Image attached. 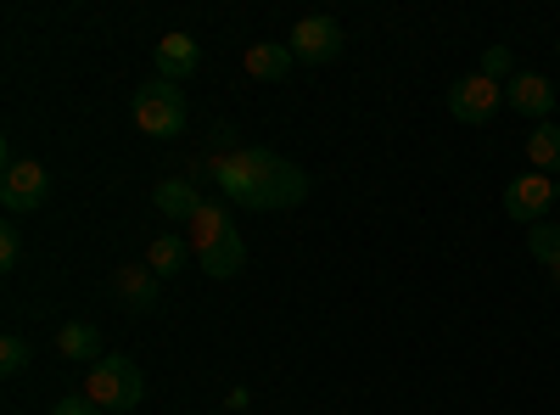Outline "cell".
Listing matches in <instances>:
<instances>
[{
  "label": "cell",
  "instance_id": "cell-16",
  "mask_svg": "<svg viewBox=\"0 0 560 415\" xmlns=\"http://www.w3.org/2000/svg\"><path fill=\"white\" fill-rule=\"evenodd\" d=\"M224 230H236V224H230V214L219 208V203H202V214L191 219V247L202 253V247H213L219 237H224Z\"/></svg>",
  "mask_w": 560,
  "mask_h": 415
},
{
  "label": "cell",
  "instance_id": "cell-2",
  "mask_svg": "<svg viewBox=\"0 0 560 415\" xmlns=\"http://www.w3.org/2000/svg\"><path fill=\"white\" fill-rule=\"evenodd\" d=\"M129 118H135L140 135H152V141H174L185 129V96L168 79H147V84H135V96H129Z\"/></svg>",
  "mask_w": 560,
  "mask_h": 415
},
{
  "label": "cell",
  "instance_id": "cell-9",
  "mask_svg": "<svg viewBox=\"0 0 560 415\" xmlns=\"http://www.w3.org/2000/svg\"><path fill=\"white\" fill-rule=\"evenodd\" d=\"M504 102L516 107L522 118H538V124H549V113H555V84L544 79V73H516L504 84Z\"/></svg>",
  "mask_w": 560,
  "mask_h": 415
},
{
  "label": "cell",
  "instance_id": "cell-8",
  "mask_svg": "<svg viewBox=\"0 0 560 415\" xmlns=\"http://www.w3.org/2000/svg\"><path fill=\"white\" fill-rule=\"evenodd\" d=\"M113 298L124 309H135V314H152L163 303V281L147 264H124V269H113Z\"/></svg>",
  "mask_w": 560,
  "mask_h": 415
},
{
  "label": "cell",
  "instance_id": "cell-17",
  "mask_svg": "<svg viewBox=\"0 0 560 415\" xmlns=\"http://www.w3.org/2000/svg\"><path fill=\"white\" fill-rule=\"evenodd\" d=\"M179 264H185V237H158L152 247H147V269L158 275H179Z\"/></svg>",
  "mask_w": 560,
  "mask_h": 415
},
{
  "label": "cell",
  "instance_id": "cell-4",
  "mask_svg": "<svg viewBox=\"0 0 560 415\" xmlns=\"http://www.w3.org/2000/svg\"><path fill=\"white\" fill-rule=\"evenodd\" d=\"M499 107H504V84H493L482 73H465V79L448 84V113L459 124H488Z\"/></svg>",
  "mask_w": 560,
  "mask_h": 415
},
{
  "label": "cell",
  "instance_id": "cell-21",
  "mask_svg": "<svg viewBox=\"0 0 560 415\" xmlns=\"http://www.w3.org/2000/svg\"><path fill=\"white\" fill-rule=\"evenodd\" d=\"M23 258V237H18V224H0V269H18Z\"/></svg>",
  "mask_w": 560,
  "mask_h": 415
},
{
  "label": "cell",
  "instance_id": "cell-7",
  "mask_svg": "<svg viewBox=\"0 0 560 415\" xmlns=\"http://www.w3.org/2000/svg\"><path fill=\"white\" fill-rule=\"evenodd\" d=\"M45 197H51L45 163H12L7 174H0V203H7V214H34Z\"/></svg>",
  "mask_w": 560,
  "mask_h": 415
},
{
  "label": "cell",
  "instance_id": "cell-24",
  "mask_svg": "<svg viewBox=\"0 0 560 415\" xmlns=\"http://www.w3.org/2000/svg\"><path fill=\"white\" fill-rule=\"evenodd\" d=\"M555 203H560V180H555Z\"/></svg>",
  "mask_w": 560,
  "mask_h": 415
},
{
  "label": "cell",
  "instance_id": "cell-6",
  "mask_svg": "<svg viewBox=\"0 0 560 415\" xmlns=\"http://www.w3.org/2000/svg\"><path fill=\"white\" fill-rule=\"evenodd\" d=\"M549 203H555V180L549 174H538V169H527V174H516L504 186V214L516 219V224H544V214H549Z\"/></svg>",
  "mask_w": 560,
  "mask_h": 415
},
{
  "label": "cell",
  "instance_id": "cell-10",
  "mask_svg": "<svg viewBox=\"0 0 560 415\" xmlns=\"http://www.w3.org/2000/svg\"><path fill=\"white\" fill-rule=\"evenodd\" d=\"M152 57H158V79L179 84V79H191V73L202 68V45H197L191 34H163Z\"/></svg>",
  "mask_w": 560,
  "mask_h": 415
},
{
  "label": "cell",
  "instance_id": "cell-18",
  "mask_svg": "<svg viewBox=\"0 0 560 415\" xmlns=\"http://www.w3.org/2000/svg\"><path fill=\"white\" fill-rule=\"evenodd\" d=\"M527 253L549 269V264L560 258V224H533V230H527Z\"/></svg>",
  "mask_w": 560,
  "mask_h": 415
},
{
  "label": "cell",
  "instance_id": "cell-5",
  "mask_svg": "<svg viewBox=\"0 0 560 415\" xmlns=\"http://www.w3.org/2000/svg\"><path fill=\"white\" fill-rule=\"evenodd\" d=\"M292 57L298 62H308V68H319V62H337L342 57V45H348V34H342V23L337 18H303L298 28H292Z\"/></svg>",
  "mask_w": 560,
  "mask_h": 415
},
{
  "label": "cell",
  "instance_id": "cell-23",
  "mask_svg": "<svg viewBox=\"0 0 560 415\" xmlns=\"http://www.w3.org/2000/svg\"><path fill=\"white\" fill-rule=\"evenodd\" d=\"M549 281H555V287H560V258H555V264H549Z\"/></svg>",
  "mask_w": 560,
  "mask_h": 415
},
{
  "label": "cell",
  "instance_id": "cell-12",
  "mask_svg": "<svg viewBox=\"0 0 560 415\" xmlns=\"http://www.w3.org/2000/svg\"><path fill=\"white\" fill-rule=\"evenodd\" d=\"M292 45H275V39H258V45H247V73L253 79H269V84H280V79H292Z\"/></svg>",
  "mask_w": 560,
  "mask_h": 415
},
{
  "label": "cell",
  "instance_id": "cell-1",
  "mask_svg": "<svg viewBox=\"0 0 560 415\" xmlns=\"http://www.w3.org/2000/svg\"><path fill=\"white\" fill-rule=\"evenodd\" d=\"M213 180H219L224 203L258 208V214H287L308 197V174L269 147H236V152L213 158Z\"/></svg>",
  "mask_w": 560,
  "mask_h": 415
},
{
  "label": "cell",
  "instance_id": "cell-14",
  "mask_svg": "<svg viewBox=\"0 0 560 415\" xmlns=\"http://www.w3.org/2000/svg\"><path fill=\"white\" fill-rule=\"evenodd\" d=\"M57 348H62V359H84V365L107 359V354H102V332H96V326H79V320L57 332Z\"/></svg>",
  "mask_w": 560,
  "mask_h": 415
},
{
  "label": "cell",
  "instance_id": "cell-15",
  "mask_svg": "<svg viewBox=\"0 0 560 415\" xmlns=\"http://www.w3.org/2000/svg\"><path fill=\"white\" fill-rule=\"evenodd\" d=\"M527 163L538 174H560V124H538L527 135Z\"/></svg>",
  "mask_w": 560,
  "mask_h": 415
},
{
  "label": "cell",
  "instance_id": "cell-19",
  "mask_svg": "<svg viewBox=\"0 0 560 415\" xmlns=\"http://www.w3.org/2000/svg\"><path fill=\"white\" fill-rule=\"evenodd\" d=\"M482 79H493V84L516 79V57H510V45H488V51H482Z\"/></svg>",
  "mask_w": 560,
  "mask_h": 415
},
{
  "label": "cell",
  "instance_id": "cell-25",
  "mask_svg": "<svg viewBox=\"0 0 560 415\" xmlns=\"http://www.w3.org/2000/svg\"><path fill=\"white\" fill-rule=\"evenodd\" d=\"M555 51H560V39H555Z\"/></svg>",
  "mask_w": 560,
  "mask_h": 415
},
{
  "label": "cell",
  "instance_id": "cell-13",
  "mask_svg": "<svg viewBox=\"0 0 560 415\" xmlns=\"http://www.w3.org/2000/svg\"><path fill=\"white\" fill-rule=\"evenodd\" d=\"M152 203H158V214H168L174 224H179V219L191 224V219L202 214V192L191 186V180H163V186L152 192Z\"/></svg>",
  "mask_w": 560,
  "mask_h": 415
},
{
  "label": "cell",
  "instance_id": "cell-22",
  "mask_svg": "<svg viewBox=\"0 0 560 415\" xmlns=\"http://www.w3.org/2000/svg\"><path fill=\"white\" fill-rule=\"evenodd\" d=\"M51 415H107V410H102V404H90V399H79V393H73V399H62V404H51Z\"/></svg>",
  "mask_w": 560,
  "mask_h": 415
},
{
  "label": "cell",
  "instance_id": "cell-20",
  "mask_svg": "<svg viewBox=\"0 0 560 415\" xmlns=\"http://www.w3.org/2000/svg\"><path fill=\"white\" fill-rule=\"evenodd\" d=\"M28 371V343L12 332L7 343H0V377H23Z\"/></svg>",
  "mask_w": 560,
  "mask_h": 415
},
{
  "label": "cell",
  "instance_id": "cell-3",
  "mask_svg": "<svg viewBox=\"0 0 560 415\" xmlns=\"http://www.w3.org/2000/svg\"><path fill=\"white\" fill-rule=\"evenodd\" d=\"M84 399L102 404V410H135L147 399V377H140V365L124 359V354H107L84 371Z\"/></svg>",
  "mask_w": 560,
  "mask_h": 415
},
{
  "label": "cell",
  "instance_id": "cell-11",
  "mask_svg": "<svg viewBox=\"0 0 560 415\" xmlns=\"http://www.w3.org/2000/svg\"><path fill=\"white\" fill-rule=\"evenodd\" d=\"M197 258H202V269L213 275V281H230V275H242V269H247V242H242V230H224V237H219L213 247H202Z\"/></svg>",
  "mask_w": 560,
  "mask_h": 415
}]
</instances>
